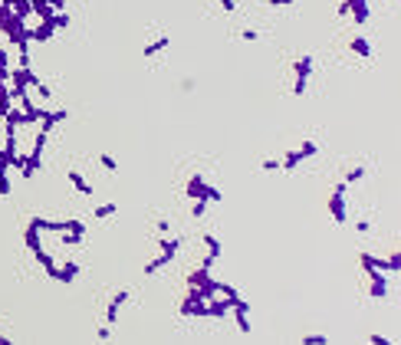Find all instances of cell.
<instances>
[{"mask_svg": "<svg viewBox=\"0 0 401 345\" xmlns=\"http://www.w3.org/2000/svg\"><path fill=\"white\" fill-rule=\"evenodd\" d=\"M359 260H362V270H365V273H372V270H378V273H398V267H401V263H398V253H395V257H372V253H362V257H359Z\"/></svg>", "mask_w": 401, "mask_h": 345, "instance_id": "cell-1", "label": "cell"}, {"mask_svg": "<svg viewBox=\"0 0 401 345\" xmlns=\"http://www.w3.org/2000/svg\"><path fill=\"white\" fill-rule=\"evenodd\" d=\"M188 197H194V201H220L224 194H220L217 188H211L201 174H194V178L188 181Z\"/></svg>", "mask_w": 401, "mask_h": 345, "instance_id": "cell-2", "label": "cell"}, {"mask_svg": "<svg viewBox=\"0 0 401 345\" xmlns=\"http://www.w3.org/2000/svg\"><path fill=\"white\" fill-rule=\"evenodd\" d=\"M346 191H349V184L342 181V184L332 191V197H329V214L339 220V224H346V220H349V214H346Z\"/></svg>", "mask_w": 401, "mask_h": 345, "instance_id": "cell-3", "label": "cell"}, {"mask_svg": "<svg viewBox=\"0 0 401 345\" xmlns=\"http://www.w3.org/2000/svg\"><path fill=\"white\" fill-rule=\"evenodd\" d=\"M230 309H234L237 329H240V332H244V336H247V332L253 329V326H250V303H244V299H240V296H234V299H230Z\"/></svg>", "mask_w": 401, "mask_h": 345, "instance_id": "cell-4", "label": "cell"}, {"mask_svg": "<svg viewBox=\"0 0 401 345\" xmlns=\"http://www.w3.org/2000/svg\"><path fill=\"white\" fill-rule=\"evenodd\" d=\"M128 303V290H118L115 296H112V303H109V309H105V319H109V326H115V319H118V313H122V306Z\"/></svg>", "mask_w": 401, "mask_h": 345, "instance_id": "cell-5", "label": "cell"}, {"mask_svg": "<svg viewBox=\"0 0 401 345\" xmlns=\"http://www.w3.org/2000/svg\"><path fill=\"white\" fill-rule=\"evenodd\" d=\"M365 276H369V296L382 299L388 293V280H385V276H378V270H372V273H365Z\"/></svg>", "mask_w": 401, "mask_h": 345, "instance_id": "cell-6", "label": "cell"}, {"mask_svg": "<svg viewBox=\"0 0 401 345\" xmlns=\"http://www.w3.org/2000/svg\"><path fill=\"white\" fill-rule=\"evenodd\" d=\"M46 273L53 276L56 283H72L76 273H79V263H63V267H53V270H46Z\"/></svg>", "mask_w": 401, "mask_h": 345, "instance_id": "cell-7", "label": "cell"}, {"mask_svg": "<svg viewBox=\"0 0 401 345\" xmlns=\"http://www.w3.org/2000/svg\"><path fill=\"white\" fill-rule=\"evenodd\" d=\"M23 243H26V250H30V253L43 250V243H39V230H36V224H26V234H23Z\"/></svg>", "mask_w": 401, "mask_h": 345, "instance_id": "cell-8", "label": "cell"}, {"mask_svg": "<svg viewBox=\"0 0 401 345\" xmlns=\"http://www.w3.org/2000/svg\"><path fill=\"white\" fill-rule=\"evenodd\" d=\"M178 250H181V240H161V260H165V263H171L174 257H178Z\"/></svg>", "mask_w": 401, "mask_h": 345, "instance_id": "cell-9", "label": "cell"}, {"mask_svg": "<svg viewBox=\"0 0 401 345\" xmlns=\"http://www.w3.org/2000/svg\"><path fill=\"white\" fill-rule=\"evenodd\" d=\"M69 181H72V188H76L82 197H92V184H89V181L82 178L79 171H69Z\"/></svg>", "mask_w": 401, "mask_h": 345, "instance_id": "cell-10", "label": "cell"}, {"mask_svg": "<svg viewBox=\"0 0 401 345\" xmlns=\"http://www.w3.org/2000/svg\"><path fill=\"white\" fill-rule=\"evenodd\" d=\"M349 10L355 13V23H365V20H369V3H365V0H349Z\"/></svg>", "mask_w": 401, "mask_h": 345, "instance_id": "cell-11", "label": "cell"}, {"mask_svg": "<svg viewBox=\"0 0 401 345\" xmlns=\"http://www.w3.org/2000/svg\"><path fill=\"white\" fill-rule=\"evenodd\" d=\"M207 283H211V273H207V267L194 270V273L188 276V286H197V290H201V286H207Z\"/></svg>", "mask_w": 401, "mask_h": 345, "instance_id": "cell-12", "label": "cell"}, {"mask_svg": "<svg viewBox=\"0 0 401 345\" xmlns=\"http://www.w3.org/2000/svg\"><path fill=\"white\" fill-rule=\"evenodd\" d=\"M63 118H66V109H56V112H46V118H39V122H43V125H39V128H46V132H49V128H53V125H59V122H63Z\"/></svg>", "mask_w": 401, "mask_h": 345, "instance_id": "cell-13", "label": "cell"}, {"mask_svg": "<svg viewBox=\"0 0 401 345\" xmlns=\"http://www.w3.org/2000/svg\"><path fill=\"white\" fill-rule=\"evenodd\" d=\"M313 76V56H303L296 59V79H309Z\"/></svg>", "mask_w": 401, "mask_h": 345, "instance_id": "cell-14", "label": "cell"}, {"mask_svg": "<svg viewBox=\"0 0 401 345\" xmlns=\"http://www.w3.org/2000/svg\"><path fill=\"white\" fill-rule=\"evenodd\" d=\"M165 46H168V36H158L155 43H148V46L142 49V56H145V59H151V56H158V53H161Z\"/></svg>", "mask_w": 401, "mask_h": 345, "instance_id": "cell-15", "label": "cell"}, {"mask_svg": "<svg viewBox=\"0 0 401 345\" xmlns=\"http://www.w3.org/2000/svg\"><path fill=\"white\" fill-rule=\"evenodd\" d=\"M227 313H230V299L227 303H211V306H207V316H211V319H224Z\"/></svg>", "mask_w": 401, "mask_h": 345, "instance_id": "cell-16", "label": "cell"}, {"mask_svg": "<svg viewBox=\"0 0 401 345\" xmlns=\"http://www.w3.org/2000/svg\"><path fill=\"white\" fill-rule=\"evenodd\" d=\"M352 49H355L359 56H365V59L372 56V46H369V39H365V36H355V39H352Z\"/></svg>", "mask_w": 401, "mask_h": 345, "instance_id": "cell-17", "label": "cell"}, {"mask_svg": "<svg viewBox=\"0 0 401 345\" xmlns=\"http://www.w3.org/2000/svg\"><path fill=\"white\" fill-rule=\"evenodd\" d=\"M3 118H7V125H10V128H16V125H23V122H26L23 109H10V112H7Z\"/></svg>", "mask_w": 401, "mask_h": 345, "instance_id": "cell-18", "label": "cell"}, {"mask_svg": "<svg viewBox=\"0 0 401 345\" xmlns=\"http://www.w3.org/2000/svg\"><path fill=\"white\" fill-rule=\"evenodd\" d=\"M316 151H319V145H316V141H303V148H296V155H299V161H303V158H313Z\"/></svg>", "mask_w": 401, "mask_h": 345, "instance_id": "cell-19", "label": "cell"}, {"mask_svg": "<svg viewBox=\"0 0 401 345\" xmlns=\"http://www.w3.org/2000/svg\"><path fill=\"white\" fill-rule=\"evenodd\" d=\"M204 243H207V250H211V257L217 260V257H220V240H217L214 234H204Z\"/></svg>", "mask_w": 401, "mask_h": 345, "instance_id": "cell-20", "label": "cell"}, {"mask_svg": "<svg viewBox=\"0 0 401 345\" xmlns=\"http://www.w3.org/2000/svg\"><path fill=\"white\" fill-rule=\"evenodd\" d=\"M217 293H220L224 299H234V296H240V293H237L234 286H230V283H220V280H217Z\"/></svg>", "mask_w": 401, "mask_h": 345, "instance_id": "cell-21", "label": "cell"}, {"mask_svg": "<svg viewBox=\"0 0 401 345\" xmlns=\"http://www.w3.org/2000/svg\"><path fill=\"white\" fill-rule=\"evenodd\" d=\"M33 257H36V260H39V263H43V270H53V267H56V260H53V257H49V253H46V250H36V253H33Z\"/></svg>", "mask_w": 401, "mask_h": 345, "instance_id": "cell-22", "label": "cell"}, {"mask_svg": "<svg viewBox=\"0 0 401 345\" xmlns=\"http://www.w3.org/2000/svg\"><path fill=\"white\" fill-rule=\"evenodd\" d=\"M365 174H369V168H352V171L346 174V184H355V181H362Z\"/></svg>", "mask_w": 401, "mask_h": 345, "instance_id": "cell-23", "label": "cell"}, {"mask_svg": "<svg viewBox=\"0 0 401 345\" xmlns=\"http://www.w3.org/2000/svg\"><path fill=\"white\" fill-rule=\"evenodd\" d=\"M10 194V178H7V168H0V197Z\"/></svg>", "mask_w": 401, "mask_h": 345, "instance_id": "cell-24", "label": "cell"}, {"mask_svg": "<svg viewBox=\"0 0 401 345\" xmlns=\"http://www.w3.org/2000/svg\"><path fill=\"white\" fill-rule=\"evenodd\" d=\"M161 267H168V263H165V260H161V257H158V260H151L148 267H145V276H155V273H158V270H161Z\"/></svg>", "mask_w": 401, "mask_h": 345, "instance_id": "cell-25", "label": "cell"}, {"mask_svg": "<svg viewBox=\"0 0 401 345\" xmlns=\"http://www.w3.org/2000/svg\"><path fill=\"white\" fill-rule=\"evenodd\" d=\"M112 214H115V204H102V207H95V217H99V220L112 217Z\"/></svg>", "mask_w": 401, "mask_h": 345, "instance_id": "cell-26", "label": "cell"}, {"mask_svg": "<svg viewBox=\"0 0 401 345\" xmlns=\"http://www.w3.org/2000/svg\"><path fill=\"white\" fill-rule=\"evenodd\" d=\"M99 161H102L105 171H118V165H115V158H112V155H99Z\"/></svg>", "mask_w": 401, "mask_h": 345, "instance_id": "cell-27", "label": "cell"}, {"mask_svg": "<svg viewBox=\"0 0 401 345\" xmlns=\"http://www.w3.org/2000/svg\"><path fill=\"white\" fill-rule=\"evenodd\" d=\"M49 23H53V26H69V16H66V13H53Z\"/></svg>", "mask_w": 401, "mask_h": 345, "instance_id": "cell-28", "label": "cell"}, {"mask_svg": "<svg viewBox=\"0 0 401 345\" xmlns=\"http://www.w3.org/2000/svg\"><path fill=\"white\" fill-rule=\"evenodd\" d=\"M33 89H36V95H39V99H49V95H53V92H49V86H46V82H36Z\"/></svg>", "mask_w": 401, "mask_h": 345, "instance_id": "cell-29", "label": "cell"}, {"mask_svg": "<svg viewBox=\"0 0 401 345\" xmlns=\"http://www.w3.org/2000/svg\"><path fill=\"white\" fill-rule=\"evenodd\" d=\"M306 86H309V79H296V86H293V95H303V92H306Z\"/></svg>", "mask_w": 401, "mask_h": 345, "instance_id": "cell-30", "label": "cell"}, {"mask_svg": "<svg viewBox=\"0 0 401 345\" xmlns=\"http://www.w3.org/2000/svg\"><path fill=\"white\" fill-rule=\"evenodd\" d=\"M260 168H263V171H280V161H276V158H267Z\"/></svg>", "mask_w": 401, "mask_h": 345, "instance_id": "cell-31", "label": "cell"}, {"mask_svg": "<svg viewBox=\"0 0 401 345\" xmlns=\"http://www.w3.org/2000/svg\"><path fill=\"white\" fill-rule=\"evenodd\" d=\"M306 345H326V336H303Z\"/></svg>", "mask_w": 401, "mask_h": 345, "instance_id": "cell-32", "label": "cell"}, {"mask_svg": "<svg viewBox=\"0 0 401 345\" xmlns=\"http://www.w3.org/2000/svg\"><path fill=\"white\" fill-rule=\"evenodd\" d=\"M207 211V201H194V217H204Z\"/></svg>", "mask_w": 401, "mask_h": 345, "instance_id": "cell-33", "label": "cell"}, {"mask_svg": "<svg viewBox=\"0 0 401 345\" xmlns=\"http://www.w3.org/2000/svg\"><path fill=\"white\" fill-rule=\"evenodd\" d=\"M369 342H372V345H392V339H385V336H378V332H375Z\"/></svg>", "mask_w": 401, "mask_h": 345, "instance_id": "cell-34", "label": "cell"}, {"mask_svg": "<svg viewBox=\"0 0 401 345\" xmlns=\"http://www.w3.org/2000/svg\"><path fill=\"white\" fill-rule=\"evenodd\" d=\"M355 230H359V234H369V230H372V220H359V224H355Z\"/></svg>", "mask_w": 401, "mask_h": 345, "instance_id": "cell-35", "label": "cell"}, {"mask_svg": "<svg viewBox=\"0 0 401 345\" xmlns=\"http://www.w3.org/2000/svg\"><path fill=\"white\" fill-rule=\"evenodd\" d=\"M79 240H82V237H79V234H63V243H69V247H76Z\"/></svg>", "mask_w": 401, "mask_h": 345, "instance_id": "cell-36", "label": "cell"}, {"mask_svg": "<svg viewBox=\"0 0 401 345\" xmlns=\"http://www.w3.org/2000/svg\"><path fill=\"white\" fill-rule=\"evenodd\" d=\"M220 7L227 10V13H234V10H237V0H220Z\"/></svg>", "mask_w": 401, "mask_h": 345, "instance_id": "cell-37", "label": "cell"}, {"mask_svg": "<svg viewBox=\"0 0 401 345\" xmlns=\"http://www.w3.org/2000/svg\"><path fill=\"white\" fill-rule=\"evenodd\" d=\"M240 39H260V30H244V33H240Z\"/></svg>", "mask_w": 401, "mask_h": 345, "instance_id": "cell-38", "label": "cell"}, {"mask_svg": "<svg viewBox=\"0 0 401 345\" xmlns=\"http://www.w3.org/2000/svg\"><path fill=\"white\" fill-rule=\"evenodd\" d=\"M155 227H158V234H168V227H171V224H168V220H155Z\"/></svg>", "mask_w": 401, "mask_h": 345, "instance_id": "cell-39", "label": "cell"}, {"mask_svg": "<svg viewBox=\"0 0 401 345\" xmlns=\"http://www.w3.org/2000/svg\"><path fill=\"white\" fill-rule=\"evenodd\" d=\"M273 7H293V0H270Z\"/></svg>", "mask_w": 401, "mask_h": 345, "instance_id": "cell-40", "label": "cell"}, {"mask_svg": "<svg viewBox=\"0 0 401 345\" xmlns=\"http://www.w3.org/2000/svg\"><path fill=\"white\" fill-rule=\"evenodd\" d=\"M0 342H7V339H3V336H0Z\"/></svg>", "mask_w": 401, "mask_h": 345, "instance_id": "cell-41", "label": "cell"}]
</instances>
